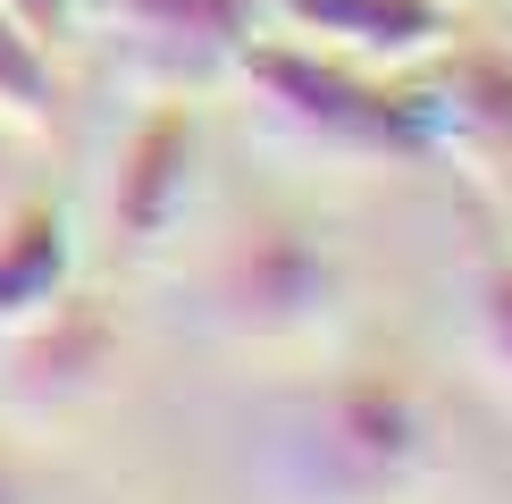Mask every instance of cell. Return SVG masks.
Here are the masks:
<instances>
[{
    "mask_svg": "<svg viewBox=\"0 0 512 504\" xmlns=\"http://www.w3.org/2000/svg\"><path fill=\"white\" fill-rule=\"evenodd\" d=\"M9 404H76V395L101 387V370H110V328L93 320V311H34L26 320V345H17L9 362Z\"/></svg>",
    "mask_w": 512,
    "mask_h": 504,
    "instance_id": "1",
    "label": "cell"
},
{
    "mask_svg": "<svg viewBox=\"0 0 512 504\" xmlns=\"http://www.w3.org/2000/svg\"><path fill=\"white\" fill-rule=\"evenodd\" d=\"M185 143H194V126H185L177 110L135 126L126 168H118V227L126 236H152V227L168 219V202H177V185H185Z\"/></svg>",
    "mask_w": 512,
    "mask_h": 504,
    "instance_id": "2",
    "label": "cell"
},
{
    "mask_svg": "<svg viewBox=\"0 0 512 504\" xmlns=\"http://www.w3.org/2000/svg\"><path fill=\"white\" fill-rule=\"evenodd\" d=\"M68 286V236H59V210H17L0 227V320H34L59 303Z\"/></svg>",
    "mask_w": 512,
    "mask_h": 504,
    "instance_id": "3",
    "label": "cell"
},
{
    "mask_svg": "<svg viewBox=\"0 0 512 504\" xmlns=\"http://www.w3.org/2000/svg\"><path fill=\"white\" fill-rule=\"evenodd\" d=\"M236 294H244V311L261 328H286V320H303L311 311V294H319V261L303 244H286V236H261L236 261Z\"/></svg>",
    "mask_w": 512,
    "mask_h": 504,
    "instance_id": "4",
    "label": "cell"
},
{
    "mask_svg": "<svg viewBox=\"0 0 512 504\" xmlns=\"http://www.w3.org/2000/svg\"><path fill=\"white\" fill-rule=\"evenodd\" d=\"M0 118L17 126H51V68H42V42L0 9Z\"/></svg>",
    "mask_w": 512,
    "mask_h": 504,
    "instance_id": "5",
    "label": "cell"
},
{
    "mask_svg": "<svg viewBox=\"0 0 512 504\" xmlns=\"http://www.w3.org/2000/svg\"><path fill=\"white\" fill-rule=\"evenodd\" d=\"M328 34H361V42H412V26H429L420 0H303Z\"/></svg>",
    "mask_w": 512,
    "mask_h": 504,
    "instance_id": "6",
    "label": "cell"
},
{
    "mask_svg": "<svg viewBox=\"0 0 512 504\" xmlns=\"http://www.w3.org/2000/svg\"><path fill=\"white\" fill-rule=\"evenodd\" d=\"M126 17H135L143 34H194V42H227L236 34V0H126Z\"/></svg>",
    "mask_w": 512,
    "mask_h": 504,
    "instance_id": "7",
    "label": "cell"
},
{
    "mask_svg": "<svg viewBox=\"0 0 512 504\" xmlns=\"http://www.w3.org/2000/svg\"><path fill=\"white\" fill-rule=\"evenodd\" d=\"M0 504H34V479H26V471H17V462H9V454H0Z\"/></svg>",
    "mask_w": 512,
    "mask_h": 504,
    "instance_id": "8",
    "label": "cell"
}]
</instances>
